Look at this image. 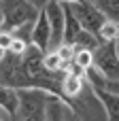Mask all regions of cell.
Returning <instances> with one entry per match:
<instances>
[{
	"label": "cell",
	"mask_w": 119,
	"mask_h": 121,
	"mask_svg": "<svg viewBox=\"0 0 119 121\" xmlns=\"http://www.w3.org/2000/svg\"><path fill=\"white\" fill-rule=\"evenodd\" d=\"M62 66H64V62L60 60V55H57L55 51H47V53H45L43 68H45L47 72H51V74H62Z\"/></svg>",
	"instance_id": "ac0fdd59"
},
{
	"label": "cell",
	"mask_w": 119,
	"mask_h": 121,
	"mask_svg": "<svg viewBox=\"0 0 119 121\" xmlns=\"http://www.w3.org/2000/svg\"><path fill=\"white\" fill-rule=\"evenodd\" d=\"M55 53L60 55L62 62H72V60H75V47L68 45V43H62V45L55 49Z\"/></svg>",
	"instance_id": "44dd1931"
},
{
	"label": "cell",
	"mask_w": 119,
	"mask_h": 121,
	"mask_svg": "<svg viewBox=\"0 0 119 121\" xmlns=\"http://www.w3.org/2000/svg\"><path fill=\"white\" fill-rule=\"evenodd\" d=\"M32 30H34V23H23V26L15 28L11 34H13V38H19L26 45H32Z\"/></svg>",
	"instance_id": "ffe728a7"
},
{
	"label": "cell",
	"mask_w": 119,
	"mask_h": 121,
	"mask_svg": "<svg viewBox=\"0 0 119 121\" xmlns=\"http://www.w3.org/2000/svg\"><path fill=\"white\" fill-rule=\"evenodd\" d=\"M115 47H117V55H119V38H117V43H115Z\"/></svg>",
	"instance_id": "f1b7e54d"
},
{
	"label": "cell",
	"mask_w": 119,
	"mask_h": 121,
	"mask_svg": "<svg viewBox=\"0 0 119 121\" xmlns=\"http://www.w3.org/2000/svg\"><path fill=\"white\" fill-rule=\"evenodd\" d=\"M81 23L77 21V17H75V13L70 11V6L68 4H64V43H68V45H72L75 40H77V36L81 34Z\"/></svg>",
	"instance_id": "30bf717a"
},
{
	"label": "cell",
	"mask_w": 119,
	"mask_h": 121,
	"mask_svg": "<svg viewBox=\"0 0 119 121\" xmlns=\"http://www.w3.org/2000/svg\"><path fill=\"white\" fill-rule=\"evenodd\" d=\"M68 6H70V11L75 13V17H77V21L81 23V28H83L85 32H92V34L98 36L102 23L106 21V17L96 9V4L81 0V2H72V4H68Z\"/></svg>",
	"instance_id": "8992f818"
},
{
	"label": "cell",
	"mask_w": 119,
	"mask_h": 121,
	"mask_svg": "<svg viewBox=\"0 0 119 121\" xmlns=\"http://www.w3.org/2000/svg\"><path fill=\"white\" fill-rule=\"evenodd\" d=\"M0 121H2V119H0Z\"/></svg>",
	"instance_id": "4dcf8cb0"
},
{
	"label": "cell",
	"mask_w": 119,
	"mask_h": 121,
	"mask_svg": "<svg viewBox=\"0 0 119 121\" xmlns=\"http://www.w3.org/2000/svg\"><path fill=\"white\" fill-rule=\"evenodd\" d=\"M28 47H30V45H26L23 40L13 38V43H11V47H9V51H6V53H13V55H23Z\"/></svg>",
	"instance_id": "7402d4cb"
},
{
	"label": "cell",
	"mask_w": 119,
	"mask_h": 121,
	"mask_svg": "<svg viewBox=\"0 0 119 121\" xmlns=\"http://www.w3.org/2000/svg\"><path fill=\"white\" fill-rule=\"evenodd\" d=\"M98 98L102 100L104 104V111H106V121H119V96L102 89V91H96Z\"/></svg>",
	"instance_id": "7c38bea8"
},
{
	"label": "cell",
	"mask_w": 119,
	"mask_h": 121,
	"mask_svg": "<svg viewBox=\"0 0 119 121\" xmlns=\"http://www.w3.org/2000/svg\"><path fill=\"white\" fill-rule=\"evenodd\" d=\"M57 2H62V4H72V2H81V0H57Z\"/></svg>",
	"instance_id": "484cf974"
},
{
	"label": "cell",
	"mask_w": 119,
	"mask_h": 121,
	"mask_svg": "<svg viewBox=\"0 0 119 121\" xmlns=\"http://www.w3.org/2000/svg\"><path fill=\"white\" fill-rule=\"evenodd\" d=\"M21 60H23V66H26V70H28V74H30V77H36V74L45 72V68H43L45 51H40L38 47L30 45V47L26 49V53L21 55Z\"/></svg>",
	"instance_id": "9c48e42d"
},
{
	"label": "cell",
	"mask_w": 119,
	"mask_h": 121,
	"mask_svg": "<svg viewBox=\"0 0 119 121\" xmlns=\"http://www.w3.org/2000/svg\"><path fill=\"white\" fill-rule=\"evenodd\" d=\"M43 11L47 15L49 28H51V51H55L64 43V4L57 2V0H53Z\"/></svg>",
	"instance_id": "52a82bcc"
},
{
	"label": "cell",
	"mask_w": 119,
	"mask_h": 121,
	"mask_svg": "<svg viewBox=\"0 0 119 121\" xmlns=\"http://www.w3.org/2000/svg\"><path fill=\"white\" fill-rule=\"evenodd\" d=\"M32 77L28 74L21 55L6 53L4 60L0 62V85L11 87V89H28Z\"/></svg>",
	"instance_id": "277c9868"
},
{
	"label": "cell",
	"mask_w": 119,
	"mask_h": 121,
	"mask_svg": "<svg viewBox=\"0 0 119 121\" xmlns=\"http://www.w3.org/2000/svg\"><path fill=\"white\" fill-rule=\"evenodd\" d=\"M4 55H6V51H4V49H2V47H0V62H2V60H4Z\"/></svg>",
	"instance_id": "4316f807"
},
{
	"label": "cell",
	"mask_w": 119,
	"mask_h": 121,
	"mask_svg": "<svg viewBox=\"0 0 119 121\" xmlns=\"http://www.w3.org/2000/svg\"><path fill=\"white\" fill-rule=\"evenodd\" d=\"M2 23H4V17H2V11H0V30H2Z\"/></svg>",
	"instance_id": "83f0119b"
},
{
	"label": "cell",
	"mask_w": 119,
	"mask_h": 121,
	"mask_svg": "<svg viewBox=\"0 0 119 121\" xmlns=\"http://www.w3.org/2000/svg\"><path fill=\"white\" fill-rule=\"evenodd\" d=\"M72 62L87 70V68H92V66H94V51H89V49H77V51H75V60H72Z\"/></svg>",
	"instance_id": "d6986e66"
},
{
	"label": "cell",
	"mask_w": 119,
	"mask_h": 121,
	"mask_svg": "<svg viewBox=\"0 0 119 121\" xmlns=\"http://www.w3.org/2000/svg\"><path fill=\"white\" fill-rule=\"evenodd\" d=\"M0 11L4 17L2 30L13 32L23 23H34L38 17V9H34L28 0H0Z\"/></svg>",
	"instance_id": "7a4b0ae2"
},
{
	"label": "cell",
	"mask_w": 119,
	"mask_h": 121,
	"mask_svg": "<svg viewBox=\"0 0 119 121\" xmlns=\"http://www.w3.org/2000/svg\"><path fill=\"white\" fill-rule=\"evenodd\" d=\"M96 9L111 21H119V0H96Z\"/></svg>",
	"instance_id": "e0dca14e"
},
{
	"label": "cell",
	"mask_w": 119,
	"mask_h": 121,
	"mask_svg": "<svg viewBox=\"0 0 119 121\" xmlns=\"http://www.w3.org/2000/svg\"><path fill=\"white\" fill-rule=\"evenodd\" d=\"M72 47H75V51H77V49H89V51H96V49L100 47V38H98L96 34H92V32L81 30V34L77 36V40L72 43Z\"/></svg>",
	"instance_id": "9a60e30c"
},
{
	"label": "cell",
	"mask_w": 119,
	"mask_h": 121,
	"mask_svg": "<svg viewBox=\"0 0 119 121\" xmlns=\"http://www.w3.org/2000/svg\"><path fill=\"white\" fill-rule=\"evenodd\" d=\"M17 98H19L17 121H45V106H47L51 94L28 87V89H17Z\"/></svg>",
	"instance_id": "6da1fadb"
},
{
	"label": "cell",
	"mask_w": 119,
	"mask_h": 121,
	"mask_svg": "<svg viewBox=\"0 0 119 121\" xmlns=\"http://www.w3.org/2000/svg\"><path fill=\"white\" fill-rule=\"evenodd\" d=\"M85 2H96V0H85Z\"/></svg>",
	"instance_id": "f546056e"
},
{
	"label": "cell",
	"mask_w": 119,
	"mask_h": 121,
	"mask_svg": "<svg viewBox=\"0 0 119 121\" xmlns=\"http://www.w3.org/2000/svg\"><path fill=\"white\" fill-rule=\"evenodd\" d=\"M28 2H30V4H32L34 9H38V11H43V9H45V6H47L49 2H53V0H28Z\"/></svg>",
	"instance_id": "cb8c5ba5"
},
{
	"label": "cell",
	"mask_w": 119,
	"mask_h": 121,
	"mask_svg": "<svg viewBox=\"0 0 119 121\" xmlns=\"http://www.w3.org/2000/svg\"><path fill=\"white\" fill-rule=\"evenodd\" d=\"M85 87V81L83 79H77L72 74H64L62 77V100L64 102H70L72 98H77Z\"/></svg>",
	"instance_id": "8fae6325"
},
{
	"label": "cell",
	"mask_w": 119,
	"mask_h": 121,
	"mask_svg": "<svg viewBox=\"0 0 119 121\" xmlns=\"http://www.w3.org/2000/svg\"><path fill=\"white\" fill-rule=\"evenodd\" d=\"M85 83H87L94 91H102V89L109 87V79H106L96 66H92V68L85 70Z\"/></svg>",
	"instance_id": "5bb4252c"
},
{
	"label": "cell",
	"mask_w": 119,
	"mask_h": 121,
	"mask_svg": "<svg viewBox=\"0 0 119 121\" xmlns=\"http://www.w3.org/2000/svg\"><path fill=\"white\" fill-rule=\"evenodd\" d=\"M0 108L17 117V108H19L17 89H11V87H4V85H0Z\"/></svg>",
	"instance_id": "4fadbf2b"
},
{
	"label": "cell",
	"mask_w": 119,
	"mask_h": 121,
	"mask_svg": "<svg viewBox=\"0 0 119 121\" xmlns=\"http://www.w3.org/2000/svg\"><path fill=\"white\" fill-rule=\"evenodd\" d=\"M11 43H13V34L6 32V30H0V47H2L4 51H9Z\"/></svg>",
	"instance_id": "603a6c76"
},
{
	"label": "cell",
	"mask_w": 119,
	"mask_h": 121,
	"mask_svg": "<svg viewBox=\"0 0 119 121\" xmlns=\"http://www.w3.org/2000/svg\"><path fill=\"white\" fill-rule=\"evenodd\" d=\"M106 91H111V94L119 96V81H109V87H106Z\"/></svg>",
	"instance_id": "d4e9b609"
},
{
	"label": "cell",
	"mask_w": 119,
	"mask_h": 121,
	"mask_svg": "<svg viewBox=\"0 0 119 121\" xmlns=\"http://www.w3.org/2000/svg\"><path fill=\"white\" fill-rule=\"evenodd\" d=\"M32 45L38 47L40 51H51V28H49V21H47V15L45 11L38 13L36 21H34V30H32Z\"/></svg>",
	"instance_id": "ba28073f"
},
{
	"label": "cell",
	"mask_w": 119,
	"mask_h": 121,
	"mask_svg": "<svg viewBox=\"0 0 119 121\" xmlns=\"http://www.w3.org/2000/svg\"><path fill=\"white\" fill-rule=\"evenodd\" d=\"M94 66L109 81H119V55L115 43H100V47L94 51Z\"/></svg>",
	"instance_id": "5b68a950"
},
{
	"label": "cell",
	"mask_w": 119,
	"mask_h": 121,
	"mask_svg": "<svg viewBox=\"0 0 119 121\" xmlns=\"http://www.w3.org/2000/svg\"><path fill=\"white\" fill-rule=\"evenodd\" d=\"M98 38H100V43H117V38H119V21L106 19V21L102 23L100 32H98Z\"/></svg>",
	"instance_id": "2e32d148"
},
{
	"label": "cell",
	"mask_w": 119,
	"mask_h": 121,
	"mask_svg": "<svg viewBox=\"0 0 119 121\" xmlns=\"http://www.w3.org/2000/svg\"><path fill=\"white\" fill-rule=\"evenodd\" d=\"M68 104L75 111L79 121H106V111H104L102 100L98 98V94L87 83H85L83 91L77 98H72Z\"/></svg>",
	"instance_id": "3957f363"
}]
</instances>
